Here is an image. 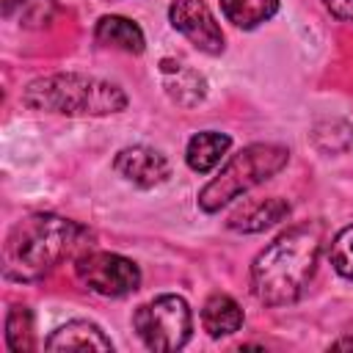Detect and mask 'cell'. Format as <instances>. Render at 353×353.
Instances as JSON below:
<instances>
[{"instance_id": "cell-15", "label": "cell", "mask_w": 353, "mask_h": 353, "mask_svg": "<svg viewBox=\"0 0 353 353\" xmlns=\"http://www.w3.org/2000/svg\"><path fill=\"white\" fill-rule=\"evenodd\" d=\"M221 8L232 25L251 30L268 22L279 11V0H221Z\"/></svg>"}, {"instance_id": "cell-4", "label": "cell", "mask_w": 353, "mask_h": 353, "mask_svg": "<svg viewBox=\"0 0 353 353\" xmlns=\"http://www.w3.org/2000/svg\"><path fill=\"white\" fill-rule=\"evenodd\" d=\"M290 160V152L279 143H251L232 154V160L212 176L201 193H199V207L204 212H218L223 204L234 201L237 196L248 193L259 182L276 176Z\"/></svg>"}, {"instance_id": "cell-20", "label": "cell", "mask_w": 353, "mask_h": 353, "mask_svg": "<svg viewBox=\"0 0 353 353\" xmlns=\"http://www.w3.org/2000/svg\"><path fill=\"white\" fill-rule=\"evenodd\" d=\"M334 347H339V350H350V347H353V339H339V342H334Z\"/></svg>"}, {"instance_id": "cell-16", "label": "cell", "mask_w": 353, "mask_h": 353, "mask_svg": "<svg viewBox=\"0 0 353 353\" xmlns=\"http://www.w3.org/2000/svg\"><path fill=\"white\" fill-rule=\"evenodd\" d=\"M6 342L14 353H30L36 347L33 339V314L28 306H14L6 317Z\"/></svg>"}, {"instance_id": "cell-11", "label": "cell", "mask_w": 353, "mask_h": 353, "mask_svg": "<svg viewBox=\"0 0 353 353\" xmlns=\"http://www.w3.org/2000/svg\"><path fill=\"white\" fill-rule=\"evenodd\" d=\"M97 41L105 44V47H116L121 52H130V55H141L143 47H146V39H143V30L127 19V17H116V14H108L97 22V30H94Z\"/></svg>"}, {"instance_id": "cell-5", "label": "cell", "mask_w": 353, "mask_h": 353, "mask_svg": "<svg viewBox=\"0 0 353 353\" xmlns=\"http://www.w3.org/2000/svg\"><path fill=\"white\" fill-rule=\"evenodd\" d=\"M132 328L149 350L168 353L179 350L193 331V314L185 298L179 295H157L143 303L132 314Z\"/></svg>"}, {"instance_id": "cell-17", "label": "cell", "mask_w": 353, "mask_h": 353, "mask_svg": "<svg viewBox=\"0 0 353 353\" xmlns=\"http://www.w3.org/2000/svg\"><path fill=\"white\" fill-rule=\"evenodd\" d=\"M328 256H331L334 270L353 281V223L336 232V237L331 240Z\"/></svg>"}, {"instance_id": "cell-14", "label": "cell", "mask_w": 353, "mask_h": 353, "mask_svg": "<svg viewBox=\"0 0 353 353\" xmlns=\"http://www.w3.org/2000/svg\"><path fill=\"white\" fill-rule=\"evenodd\" d=\"M163 77H165V88H168V94H171V99H176L179 105H188V97H185V91L190 94V99H193V105L204 97V77L199 74V72H193V69H188L185 63H179V61H163Z\"/></svg>"}, {"instance_id": "cell-1", "label": "cell", "mask_w": 353, "mask_h": 353, "mask_svg": "<svg viewBox=\"0 0 353 353\" xmlns=\"http://www.w3.org/2000/svg\"><path fill=\"white\" fill-rule=\"evenodd\" d=\"M88 229L55 212L17 221L3 245V273L14 281H39L55 265L88 251Z\"/></svg>"}, {"instance_id": "cell-3", "label": "cell", "mask_w": 353, "mask_h": 353, "mask_svg": "<svg viewBox=\"0 0 353 353\" xmlns=\"http://www.w3.org/2000/svg\"><path fill=\"white\" fill-rule=\"evenodd\" d=\"M22 102L30 110L61 116H113L127 108V94L110 80L58 72L30 80L22 91Z\"/></svg>"}, {"instance_id": "cell-19", "label": "cell", "mask_w": 353, "mask_h": 353, "mask_svg": "<svg viewBox=\"0 0 353 353\" xmlns=\"http://www.w3.org/2000/svg\"><path fill=\"white\" fill-rule=\"evenodd\" d=\"M17 6H22V0H3V14L8 17V14L17 8Z\"/></svg>"}, {"instance_id": "cell-18", "label": "cell", "mask_w": 353, "mask_h": 353, "mask_svg": "<svg viewBox=\"0 0 353 353\" xmlns=\"http://www.w3.org/2000/svg\"><path fill=\"white\" fill-rule=\"evenodd\" d=\"M323 6H325L336 19L353 25V0H323Z\"/></svg>"}, {"instance_id": "cell-8", "label": "cell", "mask_w": 353, "mask_h": 353, "mask_svg": "<svg viewBox=\"0 0 353 353\" xmlns=\"http://www.w3.org/2000/svg\"><path fill=\"white\" fill-rule=\"evenodd\" d=\"M113 168L138 188H154L163 185L171 176V165L165 154H160L152 146H127L116 154Z\"/></svg>"}, {"instance_id": "cell-7", "label": "cell", "mask_w": 353, "mask_h": 353, "mask_svg": "<svg viewBox=\"0 0 353 353\" xmlns=\"http://www.w3.org/2000/svg\"><path fill=\"white\" fill-rule=\"evenodd\" d=\"M168 19L201 52L207 55L223 52V30L204 0H174L168 6Z\"/></svg>"}, {"instance_id": "cell-2", "label": "cell", "mask_w": 353, "mask_h": 353, "mask_svg": "<svg viewBox=\"0 0 353 353\" xmlns=\"http://www.w3.org/2000/svg\"><path fill=\"white\" fill-rule=\"evenodd\" d=\"M323 226L320 223H298L279 234L268 248H262L251 265V290L265 306H287L295 303L320 256Z\"/></svg>"}, {"instance_id": "cell-6", "label": "cell", "mask_w": 353, "mask_h": 353, "mask_svg": "<svg viewBox=\"0 0 353 353\" xmlns=\"http://www.w3.org/2000/svg\"><path fill=\"white\" fill-rule=\"evenodd\" d=\"M74 273L77 279L108 298H119L127 295L132 290H138L141 284V270L132 259L121 256V254H110V251H83L74 259Z\"/></svg>"}, {"instance_id": "cell-9", "label": "cell", "mask_w": 353, "mask_h": 353, "mask_svg": "<svg viewBox=\"0 0 353 353\" xmlns=\"http://www.w3.org/2000/svg\"><path fill=\"white\" fill-rule=\"evenodd\" d=\"M290 215V204L279 196H270V199H254V201H245L240 210L232 212L229 218V229L234 232H245V234H254V232H265L270 226H276L279 221H284Z\"/></svg>"}, {"instance_id": "cell-10", "label": "cell", "mask_w": 353, "mask_h": 353, "mask_svg": "<svg viewBox=\"0 0 353 353\" xmlns=\"http://www.w3.org/2000/svg\"><path fill=\"white\" fill-rule=\"evenodd\" d=\"M47 350H113V342L105 336V331L97 325V323H88V320H69L66 325L55 328L47 342H44Z\"/></svg>"}, {"instance_id": "cell-12", "label": "cell", "mask_w": 353, "mask_h": 353, "mask_svg": "<svg viewBox=\"0 0 353 353\" xmlns=\"http://www.w3.org/2000/svg\"><path fill=\"white\" fill-rule=\"evenodd\" d=\"M201 325L210 336H229L234 331H240L243 325V309L234 298L223 295V292H215L207 298L204 309H201Z\"/></svg>"}, {"instance_id": "cell-13", "label": "cell", "mask_w": 353, "mask_h": 353, "mask_svg": "<svg viewBox=\"0 0 353 353\" xmlns=\"http://www.w3.org/2000/svg\"><path fill=\"white\" fill-rule=\"evenodd\" d=\"M232 146V138L223 135V132H215V130H204V132H196L190 141H188V149H185V160L193 171L199 174H207L212 171L223 154L229 152Z\"/></svg>"}]
</instances>
